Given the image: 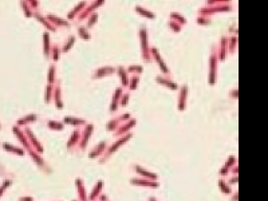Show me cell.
<instances>
[{
    "instance_id": "cell-1",
    "label": "cell",
    "mask_w": 268,
    "mask_h": 201,
    "mask_svg": "<svg viewBox=\"0 0 268 201\" xmlns=\"http://www.w3.org/2000/svg\"><path fill=\"white\" fill-rule=\"evenodd\" d=\"M4 148L8 149V150H12V152H16V153H19V154H23V150H16L13 146H9L8 144H4Z\"/></svg>"
},
{
    "instance_id": "cell-2",
    "label": "cell",
    "mask_w": 268,
    "mask_h": 201,
    "mask_svg": "<svg viewBox=\"0 0 268 201\" xmlns=\"http://www.w3.org/2000/svg\"><path fill=\"white\" fill-rule=\"evenodd\" d=\"M49 125L51 127H57V129H61V125L59 123H54V122H49Z\"/></svg>"
}]
</instances>
